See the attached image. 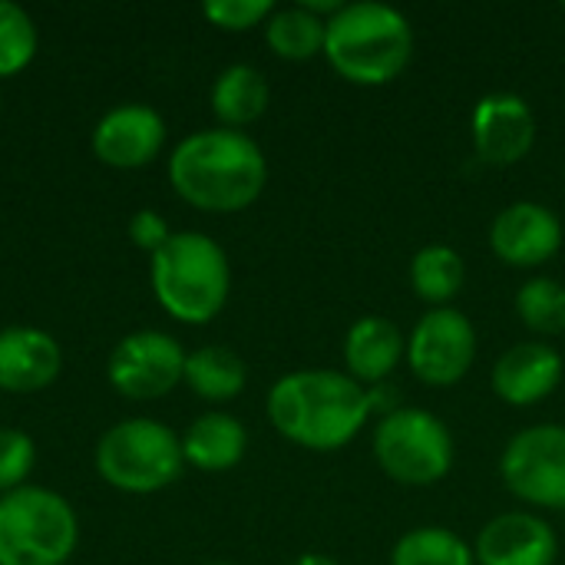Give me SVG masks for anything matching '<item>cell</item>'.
Masks as SVG:
<instances>
[{"mask_svg":"<svg viewBox=\"0 0 565 565\" xmlns=\"http://www.w3.org/2000/svg\"><path fill=\"white\" fill-rule=\"evenodd\" d=\"M212 113L225 129H242L265 116L271 89L262 70L248 63H235L222 70L212 83Z\"/></svg>","mask_w":565,"mask_h":565,"instance_id":"19","label":"cell"},{"mask_svg":"<svg viewBox=\"0 0 565 565\" xmlns=\"http://www.w3.org/2000/svg\"><path fill=\"white\" fill-rule=\"evenodd\" d=\"M209 565H232V563H209Z\"/></svg>","mask_w":565,"mask_h":565,"instance_id":"30","label":"cell"},{"mask_svg":"<svg viewBox=\"0 0 565 565\" xmlns=\"http://www.w3.org/2000/svg\"><path fill=\"white\" fill-rule=\"evenodd\" d=\"M182 437L149 417L119 420L96 444V473L122 493H159L182 477Z\"/></svg>","mask_w":565,"mask_h":565,"instance_id":"6","label":"cell"},{"mask_svg":"<svg viewBox=\"0 0 565 565\" xmlns=\"http://www.w3.org/2000/svg\"><path fill=\"white\" fill-rule=\"evenodd\" d=\"M473 152L480 162L507 169L523 162L536 146V113L516 93H487L473 106Z\"/></svg>","mask_w":565,"mask_h":565,"instance_id":"11","label":"cell"},{"mask_svg":"<svg viewBox=\"0 0 565 565\" xmlns=\"http://www.w3.org/2000/svg\"><path fill=\"white\" fill-rule=\"evenodd\" d=\"M324 26L328 20L315 17L301 3L275 10L265 20V43L271 46L275 56L288 63H305L318 53H324Z\"/></svg>","mask_w":565,"mask_h":565,"instance_id":"22","label":"cell"},{"mask_svg":"<svg viewBox=\"0 0 565 565\" xmlns=\"http://www.w3.org/2000/svg\"><path fill=\"white\" fill-rule=\"evenodd\" d=\"M195 397L209 401V404H228L235 401L245 384H248V367L245 361L218 344L199 348L185 358V377H182Z\"/></svg>","mask_w":565,"mask_h":565,"instance_id":"20","label":"cell"},{"mask_svg":"<svg viewBox=\"0 0 565 565\" xmlns=\"http://www.w3.org/2000/svg\"><path fill=\"white\" fill-rule=\"evenodd\" d=\"M63 371L60 344L40 328L0 331V391L36 394L50 387Z\"/></svg>","mask_w":565,"mask_h":565,"instance_id":"16","label":"cell"},{"mask_svg":"<svg viewBox=\"0 0 565 565\" xmlns=\"http://www.w3.org/2000/svg\"><path fill=\"white\" fill-rule=\"evenodd\" d=\"M391 565H477V556L454 530L417 526L394 543Z\"/></svg>","mask_w":565,"mask_h":565,"instance_id":"23","label":"cell"},{"mask_svg":"<svg viewBox=\"0 0 565 565\" xmlns=\"http://www.w3.org/2000/svg\"><path fill=\"white\" fill-rule=\"evenodd\" d=\"M185 351L166 331L126 334L106 364V377L116 394L129 401H159L172 394L185 377Z\"/></svg>","mask_w":565,"mask_h":565,"instance_id":"10","label":"cell"},{"mask_svg":"<svg viewBox=\"0 0 565 565\" xmlns=\"http://www.w3.org/2000/svg\"><path fill=\"white\" fill-rule=\"evenodd\" d=\"M520 321L540 334V338H556L565 334V285L550 278V275H536L530 278L513 301Z\"/></svg>","mask_w":565,"mask_h":565,"instance_id":"24","label":"cell"},{"mask_svg":"<svg viewBox=\"0 0 565 565\" xmlns=\"http://www.w3.org/2000/svg\"><path fill=\"white\" fill-rule=\"evenodd\" d=\"M463 278H467V265L460 252L450 245H424L411 258V285L417 298L427 301L430 308H447V301L460 295Z\"/></svg>","mask_w":565,"mask_h":565,"instance_id":"21","label":"cell"},{"mask_svg":"<svg viewBox=\"0 0 565 565\" xmlns=\"http://www.w3.org/2000/svg\"><path fill=\"white\" fill-rule=\"evenodd\" d=\"M291 565H338L331 556H324V553H305L301 559H295Z\"/></svg>","mask_w":565,"mask_h":565,"instance_id":"29","label":"cell"},{"mask_svg":"<svg viewBox=\"0 0 565 565\" xmlns=\"http://www.w3.org/2000/svg\"><path fill=\"white\" fill-rule=\"evenodd\" d=\"M563 245V222L550 205L513 202L490 225V248L510 268H536Z\"/></svg>","mask_w":565,"mask_h":565,"instance_id":"12","label":"cell"},{"mask_svg":"<svg viewBox=\"0 0 565 565\" xmlns=\"http://www.w3.org/2000/svg\"><path fill=\"white\" fill-rule=\"evenodd\" d=\"M202 13L212 26L228 30V33H242V30L265 23L275 13V3L271 0H209L202 7Z\"/></svg>","mask_w":565,"mask_h":565,"instance_id":"27","label":"cell"},{"mask_svg":"<svg viewBox=\"0 0 565 565\" xmlns=\"http://www.w3.org/2000/svg\"><path fill=\"white\" fill-rule=\"evenodd\" d=\"M503 487L536 507L565 510V427L536 424L510 437L500 457Z\"/></svg>","mask_w":565,"mask_h":565,"instance_id":"8","label":"cell"},{"mask_svg":"<svg viewBox=\"0 0 565 565\" xmlns=\"http://www.w3.org/2000/svg\"><path fill=\"white\" fill-rule=\"evenodd\" d=\"M169 182L192 209L228 215L262 195L268 162L262 146L242 129H199L172 149Z\"/></svg>","mask_w":565,"mask_h":565,"instance_id":"2","label":"cell"},{"mask_svg":"<svg viewBox=\"0 0 565 565\" xmlns=\"http://www.w3.org/2000/svg\"><path fill=\"white\" fill-rule=\"evenodd\" d=\"M477 361V331L457 308H430L407 338V364L427 387L460 384Z\"/></svg>","mask_w":565,"mask_h":565,"instance_id":"9","label":"cell"},{"mask_svg":"<svg viewBox=\"0 0 565 565\" xmlns=\"http://www.w3.org/2000/svg\"><path fill=\"white\" fill-rule=\"evenodd\" d=\"M129 238H132V245H136V248H142V252L156 255V252L172 238V232H169V222H166L159 212H152V209H139V212L129 218Z\"/></svg>","mask_w":565,"mask_h":565,"instance_id":"28","label":"cell"},{"mask_svg":"<svg viewBox=\"0 0 565 565\" xmlns=\"http://www.w3.org/2000/svg\"><path fill=\"white\" fill-rule=\"evenodd\" d=\"M374 460L401 487H434L454 470V434L424 407H397L374 427Z\"/></svg>","mask_w":565,"mask_h":565,"instance_id":"7","label":"cell"},{"mask_svg":"<svg viewBox=\"0 0 565 565\" xmlns=\"http://www.w3.org/2000/svg\"><path fill=\"white\" fill-rule=\"evenodd\" d=\"M36 447L23 430L0 427V497L26 487V477L33 473Z\"/></svg>","mask_w":565,"mask_h":565,"instance_id":"26","label":"cell"},{"mask_svg":"<svg viewBox=\"0 0 565 565\" xmlns=\"http://www.w3.org/2000/svg\"><path fill=\"white\" fill-rule=\"evenodd\" d=\"M563 10H565V3H563Z\"/></svg>","mask_w":565,"mask_h":565,"instance_id":"32","label":"cell"},{"mask_svg":"<svg viewBox=\"0 0 565 565\" xmlns=\"http://www.w3.org/2000/svg\"><path fill=\"white\" fill-rule=\"evenodd\" d=\"M381 404V391L358 384L344 371H291L271 384L265 411L271 427L315 454L348 447Z\"/></svg>","mask_w":565,"mask_h":565,"instance_id":"1","label":"cell"},{"mask_svg":"<svg viewBox=\"0 0 565 565\" xmlns=\"http://www.w3.org/2000/svg\"><path fill=\"white\" fill-rule=\"evenodd\" d=\"M411 53V20L387 3H344L324 26L328 63L354 86H384L397 79L407 70Z\"/></svg>","mask_w":565,"mask_h":565,"instance_id":"3","label":"cell"},{"mask_svg":"<svg viewBox=\"0 0 565 565\" xmlns=\"http://www.w3.org/2000/svg\"><path fill=\"white\" fill-rule=\"evenodd\" d=\"M166 146V119L146 103L113 106L93 129V156L113 169H142Z\"/></svg>","mask_w":565,"mask_h":565,"instance_id":"13","label":"cell"},{"mask_svg":"<svg viewBox=\"0 0 565 565\" xmlns=\"http://www.w3.org/2000/svg\"><path fill=\"white\" fill-rule=\"evenodd\" d=\"M0 103H3V96H0Z\"/></svg>","mask_w":565,"mask_h":565,"instance_id":"31","label":"cell"},{"mask_svg":"<svg viewBox=\"0 0 565 565\" xmlns=\"http://www.w3.org/2000/svg\"><path fill=\"white\" fill-rule=\"evenodd\" d=\"M36 56V26L30 13L10 0H0V79L23 73Z\"/></svg>","mask_w":565,"mask_h":565,"instance_id":"25","label":"cell"},{"mask_svg":"<svg viewBox=\"0 0 565 565\" xmlns=\"http://www.w3.org/2000/svg\"><path fill=\"white\" fill-rule=\"evenodd\" d=\"M477 565H556L559 559V536L556 530L526 510L493 516L477 543Z\"/></svg>","mask_w":565,"mask_h":565,"instance_id":"14","label":"cell"},{"mask_svg":"<svg viewBox=\"0 0 565 565\" xmlns=\"http://www.w3.org/2000/svg\"><path fill=\"white\" fill-rule=\"evenodd\" d=\"M245 450H248V430L242 427L238 417L222 414V411H209V414L195 417L189 424V430L182 434L185 463H192L195 470H205V473H225V470L238 467Z\"/></svg>","mask_w":565,"mask_h":565,"instance_id":"18","label":"cell"},{"mask_svg":"<svg viewBox=\"0 0 565 565\" xmlns=\"http://www.w3.org/2000/svg\"><path fill=\"white\" fill-rule=\"evenodd\" d=\"M407 354L401 328L381 315H364L344 334V374L364 387L387 381Z\"/></svg>","mask_w":565,"mask_h":565,"instance_id":"17","label":"cell"},{"mask_svg":"<svg viewBox=\"0 0 565 565\" xmlns=\"http://www.w3.org/2000/svg\"><path fill=\"white\" fill-rule=\"evenodd\" d=\"M149 281L169 318L182 324H209L228 301L232 268L215 238L202 232H172L149 262Z\"/></svg>","mask_w":565,"mask_h":565,"instance_id":"4","label":"cell"},{"mask_svg":"<svg viewBox=\"0 0 565 565\" xmlns=\"http://www.w3.org/2000/svg\"><path fill=\"white\" fill-rule=\"evenodd\" d=\"M79 543L73 507L46 487L0 497V565H66Z\"/></svg>","mask_w":565,"mask_h":565,"instance_id":"5","label":"cell"},{"mask_svg":"<svg viewBox=\"0 0 565 565\" xmlns=\"http://www.w3.org/2000/svg\"><path fill=\"white\" fill-rule=\"evenodd\" d=\"M563 354L546 341L507 348L493 364V394L510 407H536L563 384Z\"/></svg>","mask_w":565,"mask_h":565,"instance_id":"15","label":"cell"}]
</instances>
